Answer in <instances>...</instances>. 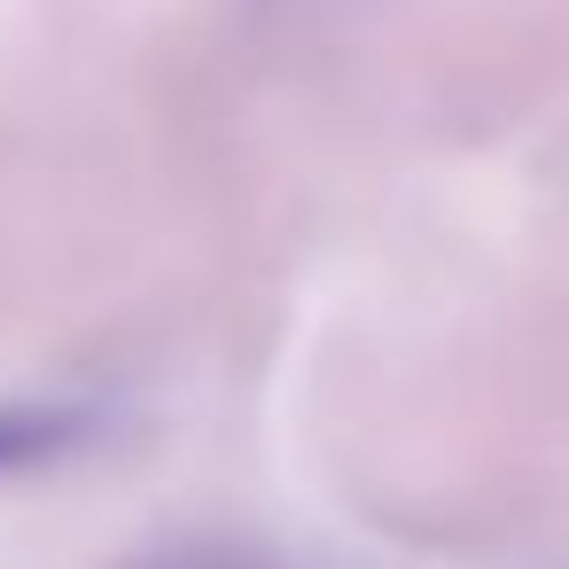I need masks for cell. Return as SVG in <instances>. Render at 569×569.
Instances as JSON below:
<instances>
[{"label": "cell", "instance_id": "cell-1", "mask_svg": "<svg viewBox=\"0 0 569 569\" xmlns=\"http://www.w3.org/2000/svg\"><path fill=\"white\" fill-rule=\"evenodd\" d=\"M94 429H102V406H87V398H48V390L0 398V476L48 468V460L79 452Z\"/></svg>", "mask_w": 569, "mask_h": 569}, {"label": "cell", "instance_id": "cell-2", "mask_svg": "<svg viewBox=\"0 0 569 569\" xmlns=\"http://www.w3.org/2000/svg\"><path fill=\"white\" fill-rule=\"evenodd\" d=\"M126 569H281V561L250 538H164V546L133 553Z\"/></svg>", "mask_w": 569, "mask_h": 569}]
</instances>
